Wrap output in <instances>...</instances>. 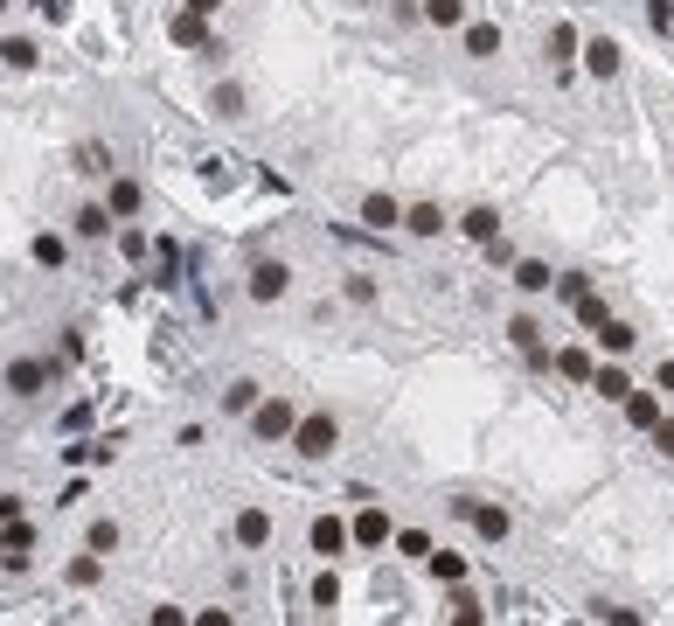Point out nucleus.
Listing matches in <instances>:
<instances>
[{"mask_svg": "<svg viewBox=\"0 0 674 626\" xmlns=\"http://www.w3.org/2000/svg\"><path fill=\"white\" fill-rule=\"evenodd\" d=\"M577 56H584V70H591V77H619V63H626V49H619L612 35H591Z\"/></svg>", "mask_w": 674, "mask_h": 626, "instance_id": "nucleus-13", "label": "nucleus"}, {"mask_svg": "<svg viewBox=\"0 0 674 626\" xmlns=\"http://www.w3.org/2000/svg\"><path fill=\"white\" fill-rule=\"evenodd\" d=\"M28 258H35L42 272H63V265H70V237H63V230H42V237L28 244Z\"/></svg>", "mask_w": 674, "mask_h": 626, "instance_id": "nucleus-19", "label": "nucleus"}, {"mask_svg": "<svg viewBox=\"0 0 674 626\" xmlns=\"http://www.w3.org/2000/svg\"><path fill=\"white\" fill-rule=\"evenodd\" d=\"M167 35H174L181 49H209V21H202V14H188V7L167 21Z\"/></svg>", "mask_w": 674, "mask_h": 626, "instance_id": "nucleus-23", "label": "nucleus"}, {"mask_svg": "<svg viewBox=\"0 0 674 626\" xmlns=\"http://www.w3.org/2000/svg\"><path fill=\"white\" fill-rule=\"evenodd\" d=\"M306 467H320V460H334V446H341V418L320 404V411H299V425H292V439H285Z\"/></svg>", "mask_w": 674, "mask_h": 626, "instance_id": "nucleus-2", "label": "nucleus"}, {"mask_svg": "<svg viewBox=\"0 0 674 626\" xmlns=\"http://www.w3.org/2000/svg\"><path fill=\"white\" fill-rule=\"evenodd\" d=\"M508 286H515V293H549V286H556V272H549V265H542V258H522V265H515V279H508Z\"/></svg>", "mask_w": 674, "mask_h": 626, "instance_id": "nucleus-28", "label": "nucleus"}, {"mask_svg": "<svg viewBox=\"0 0 674 626\" xmlns=\"http://www.w3.org/2000/svg\"><path fill=\"white\" fill-rule=\"evenodd\" d=\"M139 202H146V188H139L133 174H112V181H105V209H112V223H133Z\"/></svg>", "mask_w": 674, "mask_h": 626, "instance_id": "nucleus-10", "label": "nucleus"}, {"mask_svg": "<svg viewBox=\"0 0 674 626\" xmlns=\"http://www.w3.org/2000/svg\"><path fill=\"white\" fill-rule=\"evenodd\" d=\"M549 293H556V300H570V307H577V300H584V293H591V279H584V272H556V286H549Z\"/></svg>", "mask_w": 674, "mask_h": 626, "instance_id": "nucleus-34", "label": "nucleus"}, {"mask_svg": "<svg viewBox=\"0 0 674 626\" xmlns=\"http://www.w3.org/2000/svg\"><path fill=\"white\" fill-rule=\"evenodd\" d=\"M668 418V404H661V390H640L633 383V397H626V425H640V432H654Z\"/></svg>", "mask_w": 674, "mask_h": 626, "instance_id": "nucleus-18", "label": "nucleus"}, {"mask_svg": "<svg viewBox=\"0 0 674 626\" xmlns=\"http://www.w3.org/2000/svg\"><path fill=\"white\" fill-rule=\"evenodd\" d=\"M417 21H431V28H466V0H417Z\"/></svg>", "mask_w": 674, "mask_h": 626, "instance_id": "nucleus-27", "label": "nucleus"}, {"mask_svg": "<svg viewBox=\"0 0 674 626\" xmlns=\"http://www.w3.org/2000/svg\"><path fill=\"white\" fill-rule=\"evenodd\" d=\"M181 7H188V14H202V21H209V14H223V0H181Z\"/></svg>", "mask_w": 674, "mask_h": 626, "instance_id": "nucleus-46", "label": "nucleus"}, {"mask_svg": "<svg viewBox=\"0 0 674 626\" xmlns=\"http://www.w3.org/2000/svg\"><path fill=\"white\" fill-rule=\"evenodd\" d=\"M306 599H313L320 613H334V606H341V578H334V564H327V571H313V585H306Z\"/></svg>", "mask_w": 674, "mask_h": 626, "instance_id": "nucleus-32", "label": "nucleus"}, {"mask_svg": "<svg viewBox=\"0 0 674 626\" xmlns=\"http://www.w3.org/2000/svg\"><path fill=\"white\" fill-rule=\"evenodd\" d=\"M258 397H265V383H258V376H230V383H223V418H251V411H258Z\"/></svg>", "mask_w": 674, "mask_h": 626, "instance_id": "nucleus-14", "label": "nucleus"}, {"mask_svg": "<svg viewBox=\"0 0 674 626\" xmlns=\"http://www.w3.org/2000/svg\"><path fill=\"white\" fill-rule=\"evenodd\" d=\"M577 320H584V327H591V334H598V327H605V320H612V307H605V300H598V293H584V300H577Z\"/></svg>", "mask_w": 674, "mask_h": 626, "instance_id": "nucleus-35", "label": "nucleus"}, {"mask_svg": "<svg viewBox=\"0 0 674 626\" xmlns=\"http://www.w3.org/2000/svg\"><path fill=\"white\" fill-rule=\"evenodd\" d=\"M556 369H563L570 383H591V355H584V348H556Z\"/></svg>", "mask_w": 674, "mask_h": 626, "instance_id": "nucleus-33", "label": "nucleus"}, {"mask_svg": "<svg viewBox=\"0 0 674 626\" xmlns=\"http://www.w3.org/2000/svg\"><path fill=\"white\" fill-rule=\"evenodd\" d=\"M0 63H7V70H35V63H42V42H35V35H0Z\"/></svg>", "mask_w": 674, "mask_h": 626, "instance_id": "nucleus-22", "label": "nucleus"}, {"mask_svg": "<svg viewBox=\"0 0 674 626\" xmlns=\"http://www.w3.org/2000/svg\"><path fill=\"white\" fill-rule=\"evenodd\" d=\"M355 216H362V230H404V202H397L390 188H369V195L355 202Z\"/></svg>", "mask_w": 674, "mask_h": 626, "instance_id": "nucleus-6", "label": "nucleus"}, {"mask_svg": "<svg viewBox=\"0 0 674 626\" xmlns=\"http://www.w3.org/2000/svg\"><path fill=\"white\" fill-rule=\"evenodd\" d=\"M209 112H216V119H244V112H251V91H244L237 77H223V84H209Z\"/></svg>", "mask_w": 674, "mask_h": 626, "instance_id": "nucleus-16", "label": "nucleus"}, {"mask_svg": "<svg viewBox=\"0 0 674 626\" xmlns=\"http://www.w3.org/2000/svg\"><path fill=\"white\" fill-rule=\"evenodd\" d=\"M452 508H459V515H466L487 543H508V536H515V515H508V508H494V501H452Z\"/></svg>", "mask_w": 674, "mask_h": 626, "instance_id": "nucleus-7", "label": "nucleus"}, {"mask_svg": "<svg viewBox=\"0 0 674 626\" xmlns=\"http://www.w3.org/2000/svg\"><path fill=\"white\" fill-rule=\"evenodd\" d=\"M647 28H661V35H674V0H647Z\"/></svg>", "mask_w": 674, "mask_h": 626, "instance_id": "nucleus-38", "label": "nucleus"}, {"mask_svg": "<svg viewBox=\"0 0 674 626\" xmlns=\"http://www.w3.org/2000/svg\"><path fill=\"white\" fill-rule=\"evenodd\" d=\"M0 550H7V543H0Z\"/></svg>", "mask_w": 674, "mask_h": 626, "instance_id": "nucleus-48", "label": "nucleus"}, {"mask_svg": "<svg viewBox=\"0 0 674 626\" xmlns=\"http://www.w3.org/2000/svg\"><path fill=\"white\" fill-rule=\"evenodd\" d=\"M654 390H661V397H674V355H661V369H654Z\"/></svg>", "mask_w": 674, "mask_h": 626, "instance_id": "nucleus-41", "label": "nucleus"}, {"mask_svg": "<svg viewBox=\"0 0 674 626\" xmlns=\"http://www.w3.org/2000/svg\"><path fill=\"white\" fill-rule=\"evenodd\" d=\"M598 626H647L640 613H626V606H598Z\"/></svg>", "mask_w": 674, "mask_h": 626, "instance_id": "nucleus-39", "label": "nucleus"}, {"mask_svg": "<svg viewBox=\"0 0 674 626\" xmlns=\"http://www.w3.org/2000/svg\"><path fill=\"white\" fill-rule=\"evenodd\" d=\"M654 446H661V453L674 460V418H661V425H654Z\"/></svg>", "mask_w": 674, "mask_h": 626, "instance_id": "nucleus-44", "label": "nucleus"}, {"mask_svg": "<svg viewBox=\"0 0 674 626\" xmlns=\"http://www.w3.org/2000/svg\"><path fill=\"white\" fill-rule=\"evenodd\" d=\"M21 501H28V494H0V529H7V522H21Z\"/></svg>", "mask_w": 674, "mask_h": 626, "instance_id": "nucleus-42", "label": "nucleus"}, {"mask_svg": "<svg viewBox=\"0 0 674 626\" xmlns=\"http://www.w3.org/2000/svg\"><path fill=\"white\" fill-rule=\"evenodd\" d=\"M341 300H348V307H376V300H383L376 272H348V279H341Z\"/></svg>", "mask_w": 674, "mask_h": 626, "instance_id": "nucleus-30", "label": "nucleus"}, {"mask_svg": "<svg viewBox=\"0 0 674 626\" xmlns=\"http://www.w3.org/2000/svg\"><path fill=\"white\" fill-rule=\"evenodd\" d=\"M390 536H397V522H390V508H376V501L348 522V543H362V550H383Z\"/></svg>", "mask_w": 674, "mask_h": 626, "instance_id": "nucleus-9", "label": "nucleus"}, {"mask_svg": "<svg viewBox=\"0 0 674 626\" xmlns=\"http://www.w3.org/2000/svg\"><path fill=\"white\" fill-rule=\"evenodd\" d=\"M119 543H126V529H119V515H98V522L84 529V550H98V557H119Z\"/></svg>", "mask_w": 674, "mask_h": 626, "instance_id": "nucleus-21", "label": "nucleus"}, {"mask_svg": "<svg viewBox=\"0 0 674 626\" xmlns=\"http://www.w3.org/2000/svg\"><path fill=\"white\" fill-rule=\"evenodd\" d=\"M292 425H299V404H292L285 390H265V397H258V411L244 418V432H251L258 446H285V439H292Z\"/></svg>", "mask_w": 674, "mask_h": 626, "instance_id": "nucleus-3", "label": "nucleus"}, {"mask_svg": "<svg viewBox=\"0 0 674 626\" xmlns=\"http://www.w3.org/2000/svg\"><path fill=\"white\" fill-rule=\"evenodd\" d=\"M598 348H605V355H633V348H640V327H633V320H605V327H598Z\"/></svg>", "mask_w": 674, "mask_h": 626, "instance_id": "nucleus-25", "label": "nucleus"}, {"mask_svg": "<svg viewBox=\"0 0 674 626\" xmlns=\"http://www.w3.org/2000/svg\"><path fill=\"white\" fill-rule=\"evenodd\" d=\"M466 56H473V63L501 56V28H494V21H466Z\"/></svg>", "mask_w": 674, "mask_h": 626, "instance_id": "nucleus-24", "label": "nucleus"}, {"mask_svg": "<svg viewBox=\"0 0 674 626\" xmlns=\"http://www.w3.org/2000/svg\"><path fill=\"white\" fill-rule=\"evenodd\" d=\"M230 536H237V550H271V536H278V522H271V508H237V522H230Z\"/></svg>", "mask_w": 674, "mask_h": 626, "instance_id": "nucleus-5", "label": "nucleus"}, {"mask_svg": "<svg viewBox=\"0 0 674 626\" xmlns=\"http://www.w3.org/2000/svg\"><path fill=\"white\" fill-rule=\"evenodd\" d=\"M397 550H404V557H431V536H424V529H397Z\"/></svg>", "mask_w": 674, "mask_h": 626, "instance_id": "nucleus-37", "label": "nucleus"}, {"mask_svg": "<svg viewBox=\"0 0 674 626\" xmlns=\"http://www.w3.org/2000/svg\"><path fill=\"white\" fill-rule=\"evenodd\" d=\"M459 237H473V244H501V209L473 202V209L459 216Z\"/></svg>", "mask_w": 674, "mask_h": 626, "instance_id": "nucleus-17", "label": "nucleus"}, {"mask_svg": "<svg viewBox=\"0 0 674 626\" xmlns=\"http://www.w3.org/2000/svg\"><path fill=\"white\" fill-rule=\"evenodd\" d=\"M424 571H431L438 585H459V578H466V557H459V550H431V557H424Z\"/></svg>", "mask_w": 674, "mask_h": 626, "instance_id": "nucleus-31", "label": "nucleus"}, {"mask_svg": "<svg viewBox=\"0 0 674 626\" xmlns=\"http://www.w3.org/2000/svg\"><path fill=\"white\" fill-rule=\"evenodd\" d=\"M244 293H251V307H278V300L292 293V265H285V258H258V265L244 272Z\"/></svg>", "mask_w": 674, "mask_h": 626, "instance_id": "nucleus-4", "label": "nucleus"}, {"mask_svg": "<svg viewBox=\"0 0 674 626\" xmlns=\"http://www.w3.org/2000/svg\"><path fill=\"white\" fill-rule=\"evenodd\" d=\"M195 626H237V613H230V606H202V613H195Z\"/></svg>", "mask_w": 674, "mask_h": 626, "instance_id": "nucleus-40", "label": "nucleus"}, {"mask_svg": "<svg viewBox=\"0 0 674 626\" xmlns=\"http://www.w3.org/2000/svg\"><path fill=\"white\" fill-rule=\"evenodd\" d=\"M306 543H313V557H327V564H334V557L348 550V522H341V515H313Z\"/></svg>", "mask_w": 674, "mask_h": 626, "instance_id": "nucleus-12", "label": "nucleus"}, {"mask_svg": "<svg viewBox=\"0 0 674 626\" xmlns=\"http://www.w3.org/2000/svg\"><path fill=\"white\" fill-rule=\"evenodd\" d=\"M112 230H119V223H112V209H105V202H84V209L70 216V237H77V244H105Z\"/></svg>", "mask_w": 674, "mask_h": 626, "instance_id": "nucleus-11", "label": "nucleus"}, {"mask_svg": "<svg viewBox=\"0 0 674 626\" xmlns=\"http://www.w3.org/2000/svg\"><path fill=\"white\" fill-rule=\"evenodd\" d=\"M542 49H549V63H556V70H570V56H577V49H584V42H577V28H570V21H556V28H549V42H542Z\"/></svg>", "mask_w": 674, "mask_h": 626, "instance_id": "nucleus-29", "label": "nucleus"}, {"mask_svg": "<svg viewBox=\"0 0 674 626\" xmlns=\"http://www.w3.org/2000/svg\"><path fill=\"white\" fill-rule=\"evenodd\" d=\"M404 230L410 237H445V209L438 202H404Z\"/></svg>", "mask_w": 674, "mask_h": 626, "instance_id": "nucleus-20", "label": "nucleus"}, {"mask_svg": "<svg viewBox=\"0 0 674 626\" xmlns=\"http://www.w3.org/2000/svg\"><path fill=\"white\" fill-rule=\"evenodd\" d=\"M452 626H480V606H473V599H459V606H452Z\"/></svg>", "mask_w": 674, "mask_h": 626, "instance_id": "nucleus-43", "label": "nucleus"}, {"mask_svg": "<svg viewBox=\"0 0 674 626\" xmlns=\"http://www.w3.org/2000/svg\"><path fill=\"white\" fill-rule=\"evenodd\" d=\"M501 334H508V341H515V348H522L536 369H542V362H556V355H549V341H542L549 327H542L536 313H508V327H501Z\"/></svg>", "mask_w": 674, "mask_h": 626, "instance_id": "nucleus-8", "label": "nucleus"}, {"mask_svg": "<svg viewBox=\"0 0 674 626\" xmlns=\"http://www.w3.org/2000/svg\"><path fill=\"white\" fill-rule=\"evenodd\" d=\"M56 376H63L56 355H14V362L0 369V390H7L14 404H35L42 390H56Z\"/></svg>", "mask_w": 674, "mask_h": 626, "instance_id": "nucleus-1", "label": "nucleus"}, {"mask_svg": "<svg viewBox=\"0 0 674 626\" xmlns=\"http://www.w3.org/2000/svg\"><path fill=\"white\" fill-rule=\"evenodd\" d=\"M146 626H195V613H188V606H153Z\"/></svg>", "mask_w": 674, "mask_h": 626, "instance_id": "nucleus-36", "label": "nucleus"}, {"mask_svg": "<svg viewBox=\"0 0 674 626\" xmlns=\"http://www.w3.org/2000/svg\"><path fill=\"white\" fill-rule=\"evenodd\" d=\"M35 14H42V21H70V7H63V0H35Z\"/></svg>", "mask_w": 674, "mask_h": 626, "instance_id": "nucleus-45", "label": "nucleus"}, {"mask_svg": "<svg viewBox=\"0 0 674 626\" xmlns=\"http://www.w3.org/2000/svg\"><path fill=\"white\" fill-rule=\"evenodd\" d=\"M591 390H598L605 404H626V397H633V376L612 362V369H591Z\"/></svg>", "mask_w": 674, "mask_h": 626, "instance_id": "nucleus-26", "label": "nucleus"}, {"mask_svg": "<svg viewBox=\"0 0 674 626\" xmlns=\"http://www.w3.org/2000/svg\"><path fill=\"white\" fill-rule=\"evenodd\" d=\"M63 585H70V592H98V585H105V557H98V550H77V557L63 564Z\"/></svg>", "mask_w": 674, "mask_h": 626, "instance_id": "nucleus-15", "label": "nucleus"}, {"mask_svg": "<svg viewBox=\"0 0 674 626\" xmlns=\"http://www.w3.org/2000/svg\"><path fill=\"white\" fill-rule=\"evenodd\" d=\"M7 7H14V0H0V14H7Z\"/></svg>", "mask_w": 674, "mask_h": 626, "instance_id": "nucleus-47", "label": "nucleus"}]
</instances>
